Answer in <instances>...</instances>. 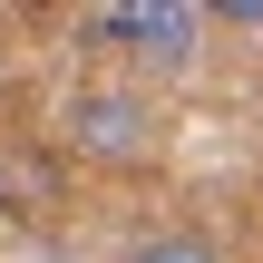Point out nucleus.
<instances>
[{"label":"nucleus","mask_w":263,"mask_h":263,"mask_svg":"<svg viewBox=\"0 0 263 263\" xmlns=\"http://www.w3.org/2000/svg\"><path fill=\"white\" fill-rule=\"evenodd\" d=\"M68 146H78V156H107V166H137V156L156 146V117H146V98H127V88H78V98H68Z\"/></svg>","instance_id":"nucleus-1"},{"label":"nucleus","mask_w":263,"mask_h":263,"mask_svg":"<svg viewBox=\"0 0 263 263\" xmlns=\"http://www.w3.org/2000/svg\"><path fill=\"white\" fill-rule=\"evenodd\" d=\"M88 39H117V49H146V59H195V10L117 0V10H88Z\"/></svg>","instance_id":"nucleus-2"},{"label":"nucleus","mask_w":263,"mask_h":263,"mask_svg":"<svg viewBox=\"0 0 263 263\" xmlns=\"http://www.w3.org/2000/svg\"><path fill=\"white\" fill-rule=\"evenodd\" d=\"M137 263H224L205 234H156V244H137Z\"/></svg>","instance_id":"nucleus-3"}]
</instances>
